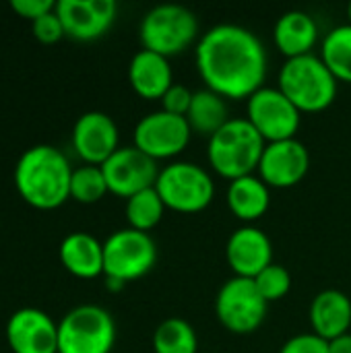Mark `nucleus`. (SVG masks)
I'll return each instance as SVG.
<instances>
[{"instance_id":"nucleus-27","label":"nucleus","mask_w":351,"mask_h":353,"mask_svg":"<svg viewBox=\"0 0 351 353\" xmlns=\"http://www.w3.org/2000/svg\"><path fill=\"white\" fill-rule=\"evenodd\" d=\"M108 182L99 165H81L72 170L70 178V199L81 205H95L108 194Z\"/></svg>"},{"instance_id":"nucleus-22","label":"nucleus","mask_w":351,"mask_h":353,"mask_svg":"<svg viewBox=\"0 0 351 353\" xmlns=\"http://www.w3.org/2000/svg\"><path fill=\"white\" fill-rule=\"evenodd\" d=\"M230 211L246 223L261 219L271 205V188L259 176H244L228 186L225 194Z\"/></svg>"},{"instance_id":"nucleus-19","label":"nucleus","mask_w":351,"mask_h":353,"mask_svg":"<svg viewBox=\"0 0 351 353\" xmlns=\"http://www.w3.org/2000/svg\"><path fill=\"white\" fill-rule=\"evenodd\" d=\"M312 333L325 341H333L351 329V300L339 290H325L314 296L310 304Z\"/></svg>"},{"instance_id":"nucleus-32","label":"nucleus","mask_w":351,"mask_h":353,"mask_svg":"<svg viewBox=\"0 0 351 353\" xmlns=\"http://www.w3.org/2000/svg\"><path fill=\"white\" fill-rule=\"evenodd\" d=\"M10 8L19 17H23V19H27V21L33 23L35 19L52 12L56 8V2L54 0H12L10 2Z\"/></svg>"},{"instance_id":"nucleus-13","label":"nucleus","mask_w":351,"mask_h":353,"mask_svg":"<svg viewBox=\"0 0 351 353\" xmlns=\"http://www.w3.org/2000/svg\"><path fill=\"white\" fill-rule=\"evenodd\" d=\"M310 168V153L298 139L267 143L261 163L259 178L269 188H292L300 184Z\"/></svg>"},{"instance_id":"nucleus-15","label":"nucleus","mask_w":351,"mask_h":353,"mask_svg":"<svg viewBox=\"0 0 351 353\" xmlns=\"http://www.w3.org/2000/svg\"><path fill=\"white\" fill-rule=\"evenodd\" d=\"M114 0H60L56 2V14L64 27V33L77 41H93L101 37L116 19Z\"/></svg>"},{"instance_id":"nucleus-6","label":"nucleus","mask_w":351,"mask_h":353,"mask_svg":"<svg viewBox=\"0 0 351 353\" xmlns=\"http://www.w3.org/2000/svg\"><path fill=\"white\" fill-rule=\"evenodd\" d=\"M155 190L166 209L192 215L205 211L215 196V182L211 174L190 161H174L159 170Z\"/></svg>"},{"instance_id":"nucleus-25","label":"nucleus","mask_w":351,"mask_h":353,"mask_svg":"<svg viewBox=\"0 0 351 353\" xmlns=\"http://www.w3.org/2000/svg\"><path fill=\"white\" fill-rule=\"evenodd\" d=\"M155 353H199V337L190 323L172 316L166 319L153 333Z\"/></svg>"},{"instance_id":"nucleus-8","label":"nucleus","mask_w":351,"mask_h":353,"mask_svg":"<svg viewBox=\"0 0 351 353\" xmlns=\"http://www.w3.org/2000/svg\"><path fill=\"white\" fill-rule=\"evenodd\" d=\"M157 261L155 240L139 230L124 228L103 242V275L108 281L126 285L145 277Z\"/></svg>"},{"instance_id":"nucleus-16","label":"nucleus","mask_w":351,"mask_h":353,"mask_svg":"<svg viewBox=\"0 0 351 353\" xmlns=\"http://www.w3.org/2000/svg\"><path fill=\"white\" fill-rule=\"evenodd\" d=\"M12 353H58V325L39 308H21L6 323Z\"/></svg>"},{"instance_id":"nucleus-14","label":"nucleus","mask_w":351,"mask_h":353,"mask_svg":"<svg viewBox=\"0 0 351 353\" xmlns=\"http://www.w3.org/2000/svg\"><path fill=\"white\" fill-rule=\"evenodd\" d=\"M118 126L106 112H85L72 128V147L87 165H103L120 147Z\"/></svg>"},{"instance_id":"nucleus-33","label":"nucleus","mask_w":351,"mask_h":353,"mask_svg":"<svg viewBox=\"0 0 351 353\" xmlns=\"http://www.w3.org/2000/svg\"><path fill=\"white\" fill-rule=\"evenodd\" d=\"M329 353H351V333L329 341Z\"/></svg>"},{"instance_id":"nucleus-31","label":"nucleus","mask_w":351,"mask_h":353,"mask_svg":"<svg viewBox=\"0 0 351 353\" xmlns=\"http://www.w3.org/2000/svg\"><path fill=\"white\" fill-rule=\"evenodd\" d=\"M279 353H329V341L314 333H302L288 339Z\"/></svg>"},{"instance_id":"nucleus-26","label":"nucleus","mask_w":351,"mask_h":353,"mask_svg":"<svg viewBox=\"0 0 351 353\" xmlns=\"http://www.w3.org/2000/svg\"><path fill=\"white\" fill-rule=\"evenodd\" d=\"M166 205L159 196V192L153 188H147L126 201V221L128 228L149 234L163 217Z\"/></svg>"},{"instance_id":"nucleus-23","label":"nucleus","mask_w":351,"mask_h":353,"mask_svg":"<svg viewBox=\"0 0 351 353\" xmlns=\"http://www.w3.org/2000/svg\"><path fill=\"white\" fill-rule=\"evenodd\" d=\"M186 120H188V126L192 132L211 139L223 124L230 122L225 97H221L219 93H215L211 89L194 91Z\"/></svg>"},{"instance_id":"nucleus-30","label":"nucleus","mask_w":351,"mask_h":353,"mask_svg":"<svg viewBox=\"0 0 351 353\" xmlns=\"http://www.w3.org/2000/svg\"><path fill=\"white\" fill-rule=\"evenodd\" d=\"M192 95H194V93H192L188 87L174 83V85L166 91V95L159 99V101H161V110L168 112V114L184 116V118H186V114H188V110H190V103H192Z\"/></svg>"},{"instance_id":"nucleus-7","label":"nucleus","mask_w":351,"mask_h":353,"mask_svg":"<svg viewBox=\"0 0 351 353\" xmlns=\"http://www.w3.org/2000/svg\"><path fill=\"white\" fill-rule=\"evenodd\" d=\"M114 343L116 323L101 306H77L58 323V353H110Z\"/></svg>"},{"instance_id":"nucleus-18","label":"nucleus","mask_w":351,"mask_h":353,"mask_svg":"<svg viewBox=\"0 0 351 353\" xmlns=\"http://www.w3.org/2000/svg\"><path fill=\"white\" fill-rule=\"evenodd\" d=\"M128 83L143 99H161L174 85L170 58L149 50L137 52L128 64Z\"/></svg>"},{"instance_id":"nucleus-4","label":"nucleus","mask_w":351,"mask_h":353,"mask_svg":"<svg viewBox=\"0 0 351 353\" xmlns=\"http://www.w3.org/2000/svg\"><path fill=\"white\" fill-rule=\"evenodd\" d=\"M339 81L325 66L321 56L308 54L285 60L279 70V89L304 114L325 112L337 97Z\"/></svg>"},{"instance_id":"nucleus-28","label":"nucleus","mask_w":351,"mask_h":353,"mask_svg":"<svg viewBox=\"0 0 351 353\" xmlns=\"http://www.w3.org/2000/svg\"><path fill=\"white\" fill-rule=\"evenodd\" d=\"M254 285L267 302H277L285 298L292 290V275L281 265H269L263 273L254 277Z\"/></svg>"},{"instance_id":"nucleus-10","label":"nucleus","mask_w":351,"mask_h":353,"mask_svg":"<svg viewBox=\"0 0 351 353\" xmlns=\"http://www.w3.org/2000/svg\"><path fill=\"white\" fill-rule=\"evenodd\" d=\"M246 120L257 128L265 143H277L296 139L302 124V112L279 87H261L248 97Z\"/></svg>"},{"instance_id":"nucleus-17","label":"nucleus","mask_w":351,"mask_h":353,"mask_svg":"<svg viewBox=\"0 0 351 353\" xmlns=\"http://www.w3.org/2000/svg\"><path fill=\"white\" fill-rule=\"evenodd\" d=\"M225 259L234 277L254 279L273 265V244L263 230L244 225L230 236L225 244Z\"/></svg>"},{"instance_id":"nucleus-21","label":"nucleus","mask_w":351,"mask_h":353,"mask_svg":"<svg viewBox=\"0 0 351 353\" xmlns=\"http://www.w3.org/2000/svg\"><path fill=\"white\" fill-rule=\"evenodd\" d=\"M58 256L62 267L79 279L103 275V244L87 232L68 234L60 242Z\"/></svg>"},{"instance_id":"nucleus-9","label":"nucleus","mask_w":351,"mask_h":353,"mask_svg":"<svg viewBox=\"0 0 351 353\" xmlns=\"http://www.w3.org/2000/svg\"><path fill=\"white\" fill-rule=\"evenodd\" d=\"M269 302L261 296L254 279L232 277L215 296V314L223 329L234 335L254 333L267 319Z\"/></svg>"},{"instance_id":"nucleus-5","label":"nucleus","mask_w":351,"mask_h":353,"mask_svg":"<svg viewBox=\"0 0 351 353\" xmlns=\"http://www.w3.org/2000/svg\"><path fill=\"white\" fill-rule=\"evenodd\" d=\"M199 35L197 14L180 4H159L151 8L139 27L143 50L166 58L178 56L192 46Z\"/></svg>"},{"instance_id":"nucleus-29","label":"nucleus","mask_w":351,"mask_h":353,"mask_svg":"<svg viewBox=\"0 0 351 353\" xmlns=\"http://www.w3.org/2000/svg\"><path fill=\"white\" fill-rule=\"evenodd\" d=\"M31 31H33V37L39 41V43H56L60 41L66 33H64V27L60 23V17L56 14V8L39 19H35L31 23Z\"/></svg>"},{"instance_id":"nucleus-11","label":"nucleus","mask_w":351,"mask_h":353,"mask_svg":"<svg viewBox=\"0 0 351 353\" xmlns=\"http://www.w3.org/2000/svg\"><path fill=\"white\" fill-rule=\"evenodd\" d=\"M190 137L188 120L163 110L143 116L134 126V147L155 161L180 155L188 147Z\"/></svg>"},{"instance_id":"nucleus-2","label":"nucleus","mask_w":351,"mask_h":353,"mask_svg":"<svg viewBox=\"0 0 351 353\" xmlns=\"http://www.w3.org/2000/svg\"><path fill=\"white\" fill-rule=\"evenodd\" d=\"M72 168L66 155L52 145L29 147L14 165L19 196L33 209L52 211L70 199Z\"/></svg>"},{"instance_id":"nucleus-12","label":"nucleus","mask_w":351,"mask_h":353,"mask_svg":"<svg viewBox=\"0 0 351 353\" xmlns=\"http://www.w3.org/2000/svg\"><path fill=\"white\" fill-rule=\"evenodd\" d=\"M108 190L116 196L130 199L147 188H153L159 176L157 161L139 151L134 145L132 147H120L103 165H99Z\"/></svg>"},{"instance_id":"nucleus-24","label":"nucleus","mask_w":351,"mask_h":353,"mask_svg":"<svg viewBox=\"0 0 351 353\" xmlns=\"http://www.w3.org/2000/svg\"><path fill=\"white\" fill-rule=\"evenodd\" d=\"M321 60L341 83H351V25L331 29L321 43Z\"/></svg>"},{"instance_id":"nucleus-20","label":"nucleus","mask_w":351,"mask_h":353,"mask_svg":"<svg viewBox=\"0 0 351 353\" xmlns=\"http://www.w3.org/2000/svg\"><path fill=\"white\" fill-rule=\"evenodd\" d=\"M319 39V25L312 14L304 10L283 12L273 29L275 48L288 58H300L312 54V48Z\"/></svg>"},{"instance_id":"nucleus-1","label":"nucleus","mask_w":351,"mask_h":353,"mask_svg":"<svg viewBox=\"0 0 351 353\" xmlns=\"http://www.w3.org/2000/svg\"><path fill=\"white\" fill-rule=\"evenodd\" d=\"M197 70L207 89L225 99H248L267 77V50L254 31L221 23L197 43Z\"/></svg>"},{"instance_id":"nucleus-34","label":"nucleus","mask_w":351,"mask_h":353,"mask_svg":"<svg viewBox=\"0 0 351 353\" xmlns=\"http://www.w3.org/2000/svg\"><path fill=\"white\" fill-rule=\"evenodd\" d=\"M348 17H350V25H351V2H350V6H348Z\"/></svg>"},{"instance_id":"nucleus-3","label":"nucleus","mask_w":351,"mask_h":353,"mask_svg":"<svg viewBox=\"0 0 351 353\" xmlns=\"http://www.w3.org/2000/svg\"><path fill=\"white\" fill-rule=\"evenodd\" d=\"M267 143L246 118H230L207 145V159L213 172L234 182L259 170Z\"/></svg>"}]
</instances>
